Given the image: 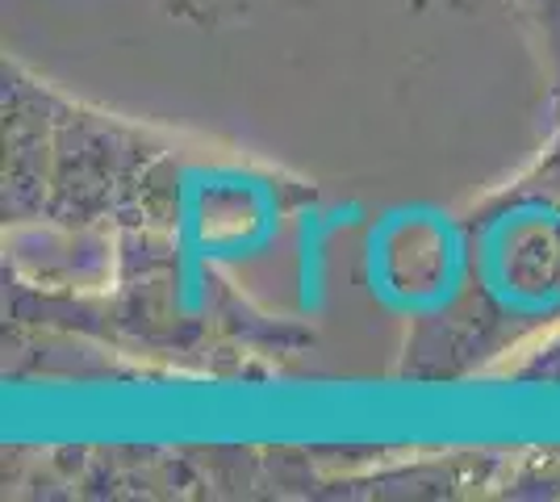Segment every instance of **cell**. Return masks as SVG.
Returning a JSON list of instances; mask_svg holds the SVG:
<instances>
[]
</instances>
